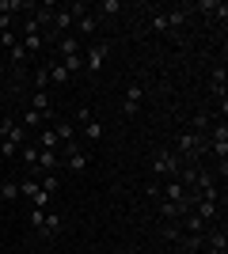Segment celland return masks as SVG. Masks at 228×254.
<instances>
[{"instance_id": "obj_18", "label": "cell", "mask_w": 228, "mask_h": 254, "mask_svg": "<svg viewBox=\"0 0 228 254\" xmlns=\"http://www.w3.org/2000/svg\"><path fill=\"white\" fill-rule=\"evenodd\" d=\"M34 91H50V72H46V64L34 68Z\"/></svg>"}, {"instance_id": "obj_19", "label": "cell", "mask_w": 228, "mask_h": 254, "mask_svg": "<svg viewBox=\"0 0 228 254\" xmlns=\"http://www.w3.org/2000/svg\"><path fill=\"white\" fill-rule=\"evenodd\" d=\"M209 126H213V118H209L206 110H202V114L194 118V126H190V133H202V137H206V133H209Z\"/></svg>"}, {"instance_id": "obj_6", "label": "cell", "mask_w": 228, "mask_h": 254, "mask_svg": "<svg viewBox=\"0 0 228 254\" xmlns=\"http://www.w3.org/2000/svg\"><path fill=\"white\" fill-rule=\"evenodd\" d=\"M27 137H31V133H27V129L19 126V122H11V118H4V122H0V140H11V144H27Z\"/></svg>"}, {"instance_id": "obj_1", "label": "cell", "mask_w": 228, "mask_h": 254, "mask_svg": "<svg viewBox=\"0 0 228 254\" xmlns=\"http://www.w3.org/2000/svg\"><path fill=\"white\" fill-rule=\"evenodd\" d=\"M209 148H213V156L221 159L217 167H221V179H225V171H228V122L225 118H217V122H213V126H209Z\"/></svg>"}, {"instance_id": "obj_14", "label": "cell", "mask_w": 228, "mask_h": 254, "mask_svg": "<svg viewBox=\"0 0 228 254\" xmlns=\"http://www.w3.org/2000/svg\"><path fill=\"white\" fill-rule=\"evenodd\" d=\"M61 228H65V220H61V212H50L46 209V224L38 235H61Z\"/></svg>"}, {"instance_id": "obj_23", "label": "cell", "mask_w": 228, "mask_h": 254, "mask_svg": "<svg viewBox=\"0 0 228 254\" xmlns=\"http://www.w3.org/2000/svg\"><path fill=\"white\" fill-rule=\"evenodd\" d=\"M27 220H31L34 232H42V224H46V209H31V216H27Z\"/></svg>"}, {"instance_id": "obj_24", "label": "cell", "mask_w": 228, "mask_h": 254, "mask_svg": "<svg viewBox=\"0 0 228 254\" xmlns=\"http://www.w3.org/2000/svg\"><path fill=\"white\" fill-rule=\"evenodd\" d=\"M99 11H103V15H118V11H122V0H103Z\"/></svg>"}, {"instance_id": "obj_20", "label": "cell", "mask_w": 228, "mask_h": 254, "mask_svg": "<svg viewBox=\"0 0 228 254\" xmlns=\"http://www.w3.org/2000/svg\"><path fill=\"white\" fill-rule=\"evenodd\" d=\"M42 193H57V186H61V179H57V171H50V175H42Z\"/></svg>"}, {"instance_id": "obj_8", "label": "cell", "mask_w": 228, "mask_h": 254, "mask_svg": "<svg viewBox=\"0 0 228 254\" xmlns=\"http://www.w3.org/2000/svg\"><path fill=\"white\" fill-rule=\"evenodd\" d=\"M76 53H84V42L76 38V34H65V38H57V61H69Z\"/></svg>"}, {"instance_id": "obj_22", "label": "cell", "mask_w": 228, "mask_h": 254, "mask_svg": "<svg viewBox=\"0 0 228 254\" xmlns=\"http://www.w3.org/2000/svg\"><path fill=\"white\" fill-rule=\"evenodd\" d=\"M61 64L69 68V76H73V72H84V53H76V57H69V61H61Z\"/></svg>"}, {"instance_id": "obj_13", "label": "cell", "mask_w": 228, "mask_h": 254, "mask_svg": "<svg viewBox=\"0 0 228 254\" xmlns=\"http://www.w3.org/2000/svg\"><path fill=\"white\" fill-rule=\"evenodd\" d=\"M46 72H50V84H57V87H65L69 80H73V76H69V68H65L61 61H50V64H46Z\"/></svg>"}, {"instance_id": "obj_12", "label": "cell", "mask_w": 228, "mask_h": 254, "mask_svg": "<svg viewBox=\"0 0 228 254\" xmlns=\"http://www.w3.org/2000/svg\"><path fill=\"white\" fill-rule=\"evenodd\" d=\"M19 126L27 129V133H34V129H46V118L38 114L34 106H27V110H23V118H19Z\"/></svg>"}, {"instance_id": "obj_2", "label": "cell", "mask_w": 228, "mask_h": 254, "mask_svg": "<svg viewBox=\"0 0 228 254\" xmlns=\"http://www.w3.org/2000/svg\"><path fill=\"white\" fill-rule=\"evenodd\" d=\"M179 171H183V159L175 156L171 148H160L152 156V175H156V179H175Z\"/></svg>"}, {"instance_id": "obj_10", "label": "cell", "mask_w": 228, "mask_h": 254, "mask_svg": "<svg viewBox=\"0 0 228 254\" xmlns=\"http://www.w3.org/2000/svg\"><path fill=\"white\" fill-rule=\"evenodd\" d=\"M57 167H65V163H61V152H46V148H38V159H34V171L50 175V171H57Z\"/></svg>"}, {"instance_id": "obj_26", "label": "cell", "mask_w": 228, "mask_h": 254, "mask_svg": "<svg viewBox=\"0 0 228 254\" xmlns=\"http://www.w3.org/2000/svg\"><path fill=\"white\" fill-rule=\"evenodd\" d=\"M0 156H4V159H15V156H19V144H11V140H0Z\"/></svg>"}, {"instance_id": "obj_11", "label": "cell", "mask_w": 228, "mask_h": 254, "mask_svg": "<svg viewBox=\"0 0 228 254\" xmlns=\"http://www.w3.org/2000/svg\"><path fill=\"white\" fill-rule=\"evenodd\" d=\"M34 137H38V144H34V148H46V152H61V137H57V133H54V126L38 129Z\"/></svg>"}, {"instance_id": "obj_4", "label": "cell", "mask_w": 228, "mask_h": 254, "mask_svg": "<svg viewBox=\"0 0 228 254\" xmlns=\"http://www.w3.org/2000/svg\"><path fill=\"white\" fill-rule=\"evenodd\" d=\"M110 57V46L107 42H87L84 46V72H99Z\"/></svg>"}, {"instance_id": "obj_3", "label": "cell", "mask_w": 228, "mask_h": 254, "mask_svg": "<svg viewBox=\"0 0 228 254\" xmlns=\"http://www.w3.org/2000/svg\"><path fill=\"white\" fill-rule=\"evenodd\" d=\"M202 148H206V137H202V133H190V129H186V133H179V148H175V156L183 159H190V163H194L198 156H202Z\"/></svg>"}, {"instance_id": "obj_5", "label": "cell", "mask_w": 228, "mask_h": 254, "mask_svg": "<svg viewBox=\"0 0 228 254\" xmlns=\"http://www.w3.org/2000/svg\"><path fill=\"white\" fill-rule=\"evenodd\" d=\"M19 197H27V201H31V209H46V205H50V193H42L38 179H23V182H19Z\"/></svg>"}, {"instance_id": "obj_25", "label": "cell", "mask_w": 228, "mask_h": 254, "mask_svg": "<svg viewBox=\"0 0 228 254\" xmlns=\"http://www.w3.org/2000/svg\"><path fill=\"white\" fill-rule=\"evenodd\" d=\"M152 31H160V34H171V31H167V15H163V11H156V15H152Z\"/></svg>"}, {"instance_id": "obj_27", "label": "cell", "mask_w": 228, "mask_h": 254, "mask_svg": "<svg viewBox=\"0 0 228 254\" xmlns=\"http://www.w3.org/2000/svg\"><path fill=\"white\" fill-rule=\"evenodd\" d=\"M87 122H91V106H80L76 110V126H87Z\"/></svg>"}, {"instance_id": "obj_7", "label": "cell", "mask_w": 228, "mask_h": 254, "mask_svg": "<svg viewBox=\"0 0 228 254\" xmlns=\"http://www.w3.org/2000/svg\"><path fill=\"white\" fill-rule=\"evenodd\" d=\"M160 197H163V201H171V205H186V201H190L179 179H167V182H163V186H160Z\"/></svg>"}, {"instance_id": "obj_16", "label": "cell", "mask_w": 228, "mask_h": 254, "mask_svg": "<svg viewBox=\"0 0 228 254\" xmlns=\"http://www.w3.org/2000/svg\"><path fill=\"white\" fill-rule=\"evenodd\" d=\"M80 133H84V140H87V144H99V137H103V126H99L95 118H91L87 126H80Z\"/></svg>"}, {"instance_id": "obj_9", "label": "cell", "mask_w": 228, "mask_h": 254, "mask_svg": "<svg viewBox=\"0 0 228 254\" xmlns=\"http://www.w3.org/2000/svg\"><path fill=\"white\" fill-rule=\"evenodd\" d=\"M141 106H145V87L141 84H137V80H133V84H130V91H126V103H122V110H126V114H137V110H141Z\"/></svg>"}, {"instance_id": "obj_17", "label": "cell", "mask_w": 228, "mask_h": 254, "mask_svg": "<svg viewBox=\"0 0 228 254\" xmlns=\"http://www.w3.org/2000/svg\"><path fill=\"white\" fill-rule=\"evenodd\" d=\"M0 197H4V201H19V182L4 179V182H0Z\"/></svg>"}, {"instance_id": "obj_15", "label": "cell", "mask_w": 228, "mask_h": 254, "mask_svg": "<svg viewBox=\"0 0 228 254\" xmlns=\"http://www.w3.org/2000/svg\"><path fill=\"white\" fill-rule=\"evenodd\" d=\"M209 87H213V95L225 103V64H217V68H213V80H209Z\"/></svg>"}, {"instance_id": "obj_21", "label": "cell", "mask_w": 228, "mask_h": 254, "mask_svg": "<svg viewBox=\"0 0 228 254\" xmlns=\"http://www.w3.org/2000/svg\"><path fill=\"white\" fill-rule=\"evenodd\" d=\"M19 159H23V167H31V171H34V159H38V148H34V144H23V148H19Z\"/></svg>"}]
</instances>
